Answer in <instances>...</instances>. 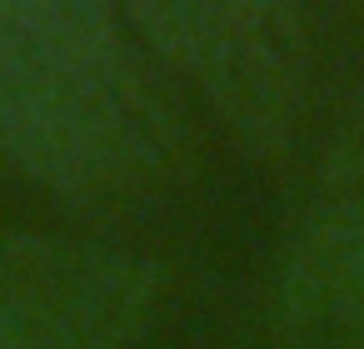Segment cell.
Segmentation results:
<instances>
[{
  "instance_id": "6da1fadb",
  "label": "cell",
  "mask_w": 364,
  "mask_h": 349,
  "mask_svg": "<svg viewBox=\"0 0 364 349\" xmlns=\"http://www.w3.org/2000/svg\"><path fill=\"white\" fill-rule=\"evenodd\" d=\"M165 110L100 11H0V130L60 185H115L165 145Z\"/></svg>"
},
{
  "instance_id": "7a4b0ae2",
  "label": "cell",
  "mask_w": 364,
  "mask_h": 349,
  "mask_svg": "<svg viewBox=\"0 0 364 349\" xmlns=\"http://www.w3.org/2000/svg\"><path fill=\"white\" fill-rule=\"evenodd\" d=\"M160 36L155 45L175 55L225 120L255 150H284L304 75H309V31L289 6H165L140 11Z\"/></svg>"
},
{
  "instance_id": "3957f363",
  "label": "cell",
  "mask_w": 364,
  "mask_h": 349,
  "mask_svg": "<svg viewBox=\"0 0 364 349\" xmlns=\"http://www.w3.org/2000/svg\"><path fill=\"white\" fill-rule=\"evenodd\" d=\"M145 294V269L110 254L0 249V349H115Z\"/></svg>"
},
{
  "instance_id": "277c9868",
  "label": "cell",
  "mask_w": 364,
  "mask_h": 349,
  "mask_svg": "<svg viewBox=\"0 0 364 349\" xmlns=\"http://www.w3.org/2000/svg\"><path fill=\"white\" fill-rule=\"evenodd\" d=\"M284 304L299 324L364 339V110L349 120L329 160V190L289 245Z\"/></svg>"
}]
</instances>
